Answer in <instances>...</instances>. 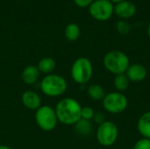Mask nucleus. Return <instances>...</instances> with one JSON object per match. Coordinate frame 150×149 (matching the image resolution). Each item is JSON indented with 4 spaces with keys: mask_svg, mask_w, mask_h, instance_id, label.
<instances>
[{
    "mask_svg": "<svg viewBox=\"0 0 150 149\" xmlns=\"http://www.w3.org/2000/svg\"><path fill=\"white\" fill-rule=\"evenodd\" d=\"M58 122L66 126H74L81 119L82 106L77 100L72 97L61 99L54 108Z\"/></svg>",
    "mask_w": 150,
    "mask_h": 149,
    "instance_id": "1",
    "label": "nucleus"
},
{
    "mask_svg": "<svg viewBox=\"0 0 150 149\" xmlns=\"http://www.w3.org/2000/svg\"><path fill=\"white\" fill-rule=\"evenodd\" d=\"M103 64L108 72L117 76L126 73L130 65V60L124 52L120 50H112L104 56Z\"/></svg>",
    "mask_w": 150,
    "mask_h": 149,
    "instance_id": "2",
    "label": "nucleus"
},
{
    "mask_svg": "<svg viewBox=\"0 0 150 149\" xmlns=\"http://www.w3.org/2000/svg\"><path fill=\"white\" fill-rule=\"evenodd\" d=\"M68 88L65 78L60 75L50 74L44 76L40 82V90L47 97H56L63 95Z\"/></svg>",
    "mask_w": 150,
    "mask_h": 149,
    "instance_id": "3",
    "label": "nucleus"
},
{
    "mask_svg": "<svg viewBox=\"0 0 150 149\" xmlns=\"http://www.w3.org/2000/svg\"><path fill=\"white\" fill-rule=\"evenodd\" d=\"M73 81L78 84H85L93 76V65L87 57H79L73 62L70 68Z\"/></svg>",
    "mask_w": 150,
    "mask_h": 149,
    "instance_id": "4",
    "label": "nucleus"
},
{
    "mask_svg": "<svg viewBox=\"0 0 150 149\" xmlns=\"http://www.w3.org/2000/svg\"><path fill=\"white\" fill-rule=\"evenodd\" d=\"M102 103L105 111L111 114H120L125 112L128 106L127 96L118 91H112L106 94Z\"/></svg>",
    "mask_w": 150,
    "mask_h": 149,
    "instance_id": "5",
    "label": "nucleus"
},
{
    "mask_svg": "<svg viewBox=\"0 0 150 149\" xmlns=\"http://www.w3.org/2000/svg\"><path fill=\"white\" fill-rule=\"evenodd\" d=\"M35 121L37 126L45 132L54 130L58 123L55 111L49 105H41L36 110Z\"/></svg>",
    "mask_w": 150,
    "mask_h": 149,
    "instance_id": "6",
    "label": "nucleus"
},
{
    "mask_svg": "<svg viewBox=\"0 0 150 149\" xmlns=\"http://www.w3.org/2000/svg\"><path fill=\"white\" fill-rule=\"evenodd\" d=\"M119 137V129L116 124L112 121L105 120L98 125L96 133L98 142L103 147H111L114 145Z\"/></svg>",
    "mask_w": 150,
    "mask_h": 149,
    "instance_id": "7",
    "label": "nucleus"
},
{
    "mask_svg": "<svg viewBox=\"0 0 150 149\" xmlns=\"http://www.w3.org/2000/svg\"><path fill=\"white\" fill-rule=\"evenodd\" d=\"M89 12L95 20L105 22L114 14V4L110 0H94L89 6Z\"/></svg>",
    "mask_w": 150,
    "mask_h": 149,
    "instance_id": "8",
    "label": "nucleus"
},
{
    "mask_svg": "<svg viewBox=\"0 0 150 149\" xmlns=\"http://www.w3.org/2000/svg\"><path fill=\"white\" fill-rule=\"evenodd\" d=\"M125 74L130 82L140 83L146 79L148 71L144 65L141 63H133L129 65Z\"/></svg>",
    "mask_w": 150,
    "mask_h": 149,
    "instance_id": "9",
    "label": "nucleus"
},
{
    "mask_svg": "<svg viewBox=\"0 0 150 149\" xmlns=\"http://www.w3.org/2000/svg\"><path fill=\"white\" fill-rule=\"evenodd\" d=\"M114 13L122 19H127L134 16L136 6L133 2L126 0L114 4Z\"/></svg>",
    "mask_w": 150,
    "mask_h": 149,
    "instance_id": "10",
    "label": "nucleus"
},
{
    "mask_svg": "<svg viewBox=\"0 0 150 149\" xmlns=\"http://www.w3.org/2000/svg\"><path fill=\"white\" fill-rule=\"evenodd\" d=\"M24 106L29 110H38L41 106V100L38 93L33 90H25L21 96Z\"/></svg>",
    "mask_w": 150,
    "mask_h": 149,
    "instance_id": "11",
    "label": "nucleus"
},
{
    "mask_svg": "<svg viewBox=\"0 0 150 149\" xmlns=\"http://www.w3.org/2000/svg\"><path fill=\"white\" fill-rule=\"evenodd\" d=\"M40 73L37 66L29 65L23 69L21 74V78L25 84L33 85L37 83V81L40 78Z\"/></svg>",
    "mask_w": 150,
    "mask_h": 149,
    "instance_id": "12",
    "label": "nucleus"
},
{
    "mask_svg": "<svg viewBox=\"0 0 150 149\" xmlns=\"http://www.w3.org/2000/svg\"><path fill=\"white\" fill-rule=\"evenodd\" d=\"M137 130L142 138L150 140V111L144 112L138 119Z\"/></svg>",
    "mask_w": 150,
    "mask_h": 149,
    "instance_id": "13",
    "label": "nucleus"
},
{
    "mask_svg": "<svg viewBox=\"0 0 150 149\" xmlns=\"http://www.w3.org/2000/svg\"><path fill=\"white\" fill-rule=\"evenodd\" d=\"M37 68L40 73L45 74L46 76L50 75L53 74L54 70L56 68V61L52 57H45L39 61Z\"/></svg>",
    "mask_w": 150,
    "mask_h": 149,
    "instance_id": "14",
    "label": "nucleus"
},
{
    "mask_svg": "<svg viewBox=\"0 0 150 149\" xmlns=\"http://www.w3.org/2000/svg\"><path fill=\"white\" fill-rule=\"evenodd\" d=\"M87 94L94 101H102L106 95L105 89L101 85L97 83L91 84L88 87Z\"/></svg>",
    "mask_w": 150,
    "mask_h": 149,
    "instance_id": "15",
    "label": "nucleus"
},
{
    "mask_svg": "<svg viewBox=\"0 0 150 149\" xmlns=\"http://www.w3.org/2000/svg\"><path fill=\"white\" fill-rule=\"evenodd\" d=\"M75 130L76 132L82 135V136H88L92 133L93 130V126L91 122V120H86L83 119H81L80 120H78L75 125Z\"/></svg>",
    "mask_w": 150,
    "mask_h": 149,
    "instance_id": "16",
    "label": "nucleus"
},
{
    "mask_svg": "<svg viewBox=\"0 0 150 149\" xmlns=\"http://www.w3.org/2000/svg\"><path fill=\"white\" fill-rule=\"evenodd\" d=\"M65 38L69 41H76L80 36V27L76 23H69L66 25L64 30Z\"/></svg>",
    "mask_w": 150,
    "mask_h": 149,
    "instance_id": "17",
    "label": "nucleus"
},
{
    "mask_svg": "<svg viewBox=\"0 0 150 149\" xmlns=\"http://www.w3.org/2000/svg\"><path fill=\"white\" fill-rule=\"evenodd\" d=\"M129 84H130V81L128 80L126 74L117 75L114 76L113 86L116 89V91L123 93L124 91H126L128 89Z\"/></svg>",
    "mask_w": 150,
    "mask_h": 149,
    "instance_id": "18",
    "label": "nucleus"
},
{
    "mask_svg": "<svg viewBox=\"0 0 150 149\" xmlns=\"http://www.w3.org/2000/svg\"><path fill=\"white\" fill-rule=\"evenodd\" d=\"M116 30L120 34L126 35L128 34L131 31V25L125 20H120L116 24Z\"/></svg>",
    "mask_w": 150,
    "mask_h": 149,
    "instance_id": "19",
    "label": "nucleus"
},
{
    "mask_svg": "<svg viewBox=\"0 0 150 149\" xmlns=\"http://www.w3.org/2000/svg\"><path fill=\"white\" fill-rule=\"evenodd\" d=\"M94 114H95V111L91 106L82 107L81 119H86V120H91V119H93Z\"/></svg>",
    "mask_w": 150,
    "mask_h": 149,
    "instance_id": "20",
    "label": "nucleus"
},
{
    "mask_svg": "<svg viewBox=\"0 0 150 149\" xmlns=\"http://www.w3.org/2000/svg\"><path fill=\"white\" fill-rule=\"evenodd\" d=\"M133 149H150V140L141 138L135 142Z\"/></svg>",
    "mask_w": 150,
    "mask_h": 149,
    "instance_id": "21",
    "label": "nucleus"
},
{
    "mask_svg": "<svg viewBox=\"0 0 150 149\" xmlns=\"http://www.w3.org/2000/svg\"><path fill=\"white\" fill-rule=\"evenodd\" d=\"M93 120L95 123H97L98 125H100L102 123H104L106 119H105V116L103 112H95L94 114V117H93Z\"/></svg>",
    "mask_w": 150,
    "mask_h": 149,
    "instance_id": "22",
    "label": "nucleus"
},
{
    "mask_svg": "<svg viewBox=\"0 0 150 149\" xmlns=\"http://www.w3.org/2000/svg\"><path fill=\"white\" fill-rule=\"evenodd\" d=\"M74 3L80 8H86L89 7L93 2L94 0H73Z\"/></svg>",
    "mask_w": 150,
    "mask_h": 149,
    "instance_id": "23",
    "label": "nucleus"
},
{
    "mask_svg": "<svg viewBox=\"0 0 150 149\" xmlns=\"http://www.w3.org/2000/svg\"><path fill=\"white\" fill-rule=\"evenodd\" d=\"M113 4H119V3H121L123 1H126V0H110Z\"/></svg>",
    "mask_w": 150,
    "mask_h": 149,
    "instance_id": "24",
    "label": "nucleus"
},
{
    "mask_svg": "<svg viewBox=\"0 0 150 149\" xmlns=\"http://www.w3.org/2000/svg\"><path fill=\"white\" fill-rule=\"evenodd\" d=\"M0 149H12L11 148L5 146V145H0Z\"/></svg>",
    "mask_w": 150,
    "mask_h": 149,
    "instance_id": "25",
    "label": "nucleus"
},
{
    "mask_svg": "<svg viewBox=\"0 0 150 149\" xmlns=\"http://www.w3.org/2000/svg\"><path fill=\"white\" fill-rule=\"evenodd\" d=\"M147 32H148V35H149V37L150 38V23L149 24V26H148V30H147Z\"/></svg>",
    "mask_w": 150,
    "mask_h": 149,
    "instance_id": "26",
    "label": "nucleus"
}]
</instances>
